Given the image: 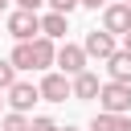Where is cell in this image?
<instances>
[{
  "label": "cell",
  "mask_w": 131,
  "mask_h": 131,
  "mask_svg": "<svg viewBox=\"0 0 131 131\" xmlns=\"http://www.w3.org/2000/svg\"><path fill=\"white\" fill-rule=\"evenodd\" d=\"M106 74L111 82H131V49H115L106 57Z\"/></svg>",
  "instance_id": "obj_10"
},
{
  "label": "cell",
  "mask_w": 131,
  "mask_h": 131,
  "mask_svg": "<svg viewBox=\"0 0 131 131\" xmlns=\"http://www.w3.org/2000/svg\"><path fill=\"white\" fill-rule=\"evenodd\" d=\"M4 8H8V0H0V12H4Z\"/></svg>",
  "instance_id": "obj_21"
},
{
  "label": "cell",
  "mask_w": 131,
  "mask_h": 131,
  "mask_svg": "<svg viewBox=\"0 0 131 131\" xmlns=\"http://www.w3.org/2000/svg\"><path fill=\"white\" fill-rule=\"evenodd\" d=\"M70 82H74V98H78V102H86V98H98V90H102V82H98V74H90V70H82V74H74Z\"/></svg>",
  "instance_id": "obj_9"
},
{
  "label": "cell",
  "mask_w": 131,
  "mask_h": 131,
  "mask_svg": "<svg viewBox=\"0 0 131 131\" xmlns=\"http://www.w3.org/2000/svg\"><path fill=\"white\" fill-rule=\"evenodd\" d=\"M8 37H16V41H33L37 33H41V16L37 12H29V8H16L12 16H8Z\"/></svg>",
  "instance_id": "obj_2"
},
{
  "label": "cell",
  "mask_w": 131,
  "mask_h": 131,
  "mask_svg": "<svg viewBox=\"0 0 131 131\" xmlns=\"http://www.w3.org/2000/svg\"><path fill=\"white\" fill-rule=\"evenodd\" d=\"M0 131H33V119H25L20 111H8L0 119Z\"/></svg>",
  "instance_id": "obj_14"
},
{
  "label": "cell",
  "mask_w": 131,
  "mask_h": 131,
  "mask_svg": "<svg viewBox=\"0 0 131 131\" xmlns=\"http://www.w3.org/2000/svg\"><path fill=\"white\" fill-rule=\"evenodd\" d=\"M12 82H16V66H12L8 57H0V90H8Z\"/></svg>",
  "instance_id": "obj_15"
},
{
  "label": "cell",
  "mask_w": 131,
  "mask_h": 131,
  "mask_svg": "<svg viewBox=\"0 0 131 131\" xmlns=\"http://www.w3.org/2000/svg\"><path fill=\"white\" fill-rule=\"evenodd\" d=\"M45 4H49L53 12H66V16H70V12H74V8L82 4V0H45Z\"/></svg>",
  "instance_id": "obj_16"
},
{
  "label": "cell",
  "mask_w": 131,
  "mask_h": 131,
  "mask_svg": "<svg viewBox=\"0 0 131 131\" xmlns=\"http://www.w3.org/2000/svg\"><path fill=\"white\" fill-rule=\"evenodd\" d=\"M16 70H33V41H16V49H12V57H8Z\"/></svg>",
  "instance_id": "obj_13"
},
{
  "label": "cell",
  "mask_w": 131,
  "mask_h": 131,
  "mask_svg": "<svg viewBox=\"0 0 131 131\" xmlns=\"http://www.w3.org/2000/svg\"><path fill=\"white\" fill-rule=\"evenodd\" d=\"M123 41H127V49H131V33H123Z\"/></svg>",
  "instance_id": "obj_20"
},
{
  "label": "cell",
  "mask_w": 131,
  "mask_h": 131,
  "mask_svg": "<svg viewBox=\"0 0 131 131\" xmlns=\"http://www.w3.org/2000/svg\"><path fill=\"white\" fill-rule=\"evenodd\" d=\"M0 106H4V98H0Z\"/></svg>",
  "instance_id": "obj_23"
},
{
  "label": "cell",
  "mask_w": 131,
  "mask_h": 131,
  "mask_svg": "<svg viewBox=\"0 0 131 131\" xmlns=\"http://www.w3.org/2000/svg\"><path fill=\"white\" fill-rule=\"evenodd\" d=\"M82 8H106V0H82Z\"/></svg>",
  "instance_id": "obj_19"
},
{
  "label": "cell",
  "mask_w": 131,
  "mask_h": 131,
  "mask_svg": "<svg viewBox=\"0 0 131 131\" xmlns=\"http://www.w3.org/2000/svg\"><path fill=\"white\" fill-rule=\"evenodd\" d=\"M41 98H45V102H66V98H74L70 74H45V78H41Z\"/></svg>",
  "instance_id": "obj_3"
},
{
  "label": "cell",
  "mask_w": 131,
  "mask_h": 131,
  "mask_svg": "<svg viewBox=\"0 0 131 131\" xmlns=\"http://www.w3.org/2000/svg\"><path fill=\"white\" fill-rule=\"evenodd\" d=\"M41 33L45 37H66V12H49V16H41Z\"/></svg>",
  "instance_id": "obj_12"
},
{
  "label": "cell",
  "mask_w": 131,
  "mask_h": 131,
  "mask_svg": "<svg viewBox=\"0 0 131 131\" xmlns=\"http://www.w3.org/2000/svg\"><path fill=\"white\" fill-rule=\"evenodd\" d=\"M33 131H61V127H57L53 119H45V115H37V119H33Z\"/></svg>",
  "instance_id": "obj_17"
},
{
  "label": "cell",
  "mask_w": 131,
  "mask_h": 131,
  "mask_svg": "<svg viewBox=\"0 0 131 131\" xmlns=\"http://www.w3.org/2000/svg\"><path fill=\"white\" fill-rule=\"evenodd\" d=\"M57 61V45H53V37H33V70H49Z\"/></svg>",
  "instance_id": "obj_8"
},
{
  "label": "cell",
  "mask_w": 131,
  "mask_h": 131,
  "mask_svg": "<svg viewBox=\"0 0 131 131\" xmlns=\"http://www.w3.org/2000/svg\"><path fill=\"white\" fill-rule=\"evenodd\" d=\"M37 98H41V86H33V82H12V86H8V106L20 111V115L33 111Z\"/></svg>",
  "instance_id": "obj_5"
},
{
  "label": "cell",
  "mask_w": 131,
  "mask_h": 131,
  "mask_svg": "<svg viewBox=\"0 0 131 131\" xmlns=\"http://www.w3.org/2000/svg\"><path fill=\"white\" fill-rule=\"evenodd\" d=\"M90 131H131V119L127 115H111V111H98L90 119Z\"/></svg>",
  "instance_id": "obj_11"
},
{
  "label": "cell",
  "mask_w": 131,
  "mask_h": 131,
  "mask_svg": "<svg viewBox=\"0 0 131 131\" xmlns=\"http://www.w3.org/2000/svg\"><path fill=\"white\" fill-rule=\"evenodd\" d=\"M98 102H102V111H111V115H127V111H131V82H102Z\"/></svg>",
  "instance_id": "obj_1"
},
{
  "label": "cell",
  "mask_w": 131,
  "mask_h": 131,
  "mask_svg": "<svg viewBox=\"0 0 131 131\" xmlns=\"http://www.w3.org/2000/svg\"><path fill=\"white\" fill-rule=\"evenodd\" d=\"M61 131H78V127H61Z\"/></svg>",
  "instance_id": "obj_22"
},
{
  "label": "cell",
  "mask_w": 131,
  "mask_h": 131,
  "mask_svg": "<svg viewBox=\"0 0 131 131\" xmlns=\"http://www.w3.org/2000/svg\"><path fill=\"white\" fill-rule=\"evenodd\" d=\"M82 49H86V57H98V61H106V57L115 53V33H106V29L98 33V29H94V33H86Z\"/></svg>",
  "instance_id": "obj_6"
},
{
  "label": "cell",
  "mask_w": 131,
  "mask_h": 131,
  "mask_svg": "<svg viewBox=\"0 0 131 131\" xmlns=\"http://www.w3.org/2000/svg\"><path fill=\"white\" fill-rule=\"evenodd\" d=\"M127 4H131V0H127Z\"/></svg>",
  "instance_id": "obj_24"
},
{
  "label": "cell",
  "mask_w": 131,
  "mask_h": 131,
  "mask_svg": "<svg viewBox=\"0 0 131 131\" xmlns=\"http://www.w3.org/2000/svg\"><path fill=\"white\" fill-rule=\"evenodd\" d=\"M16 4H20V8H29V12H37V8L45 4V0H16Z\"/></svg>",
  "instance_id": "obj_18"
},
{
  "label": "cell",
  "mask_w": 131,
  "mask_h": 131,
  "mask_svg": "<svg viewBox=\"0 0 131 131\" xmlns=\"http://www.w3.org/2000/svg\"><path fill=\"white\" fill-rule=\"evenodd\" d=\"M57 66H61V74H70V78H74V74H82V70H86V49L66 41V45L57 49Z\"/></svg>",
  "instance_id": "obj_7"
},
{
  "label": "cell",
  "mask_w": 131,
  "mask_h": 131,
  "mask_svg": "<svg viewBox=\"0 0 131 131\" xmlns=\"http://www.w3.org/2000/svg\"><path fill=\"white\" fill-rule=\"evenodd\" d=\"M102 29H106V33H131V4H127V0L106 4V8H102Z\"/></svg>",
  "instance_id": "obj_4"
}]
</instances>
